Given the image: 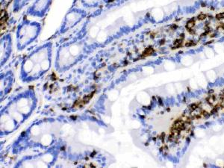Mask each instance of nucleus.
Masks as SVG:
<instances>
[{
  "label": "nucleus",
  "instance_id": "f257e3e1",
  "mask_svg": "<svg viewBox=\"0 0 224 168\" xmlns=\"http://www.w3.org/2000/svg\"><path fill=\"white\" fill-rule=\"evenodd\" d=\"M41 27L36 22H24L17 31V46L20 50L31 43L38 37Z\"/></svg>",
  "mask_w": 224,
  "mask_h": 168
},
{
  "label": "nucleus",
  "instance_id": "f03ea898",
  "mask_svg": "<svg viewBox=\"0 0 224 168\" xmlns=\"http://www.w3.org/2000/svg\"><path fill=\"white\" fill-rule=\"evenodd\" d=\"M53 0H35L28 10L29 14L34 17H42L49 9Z\"/></svg>",
  "mask_w": 224,
  "mask_h": 168
},
{
  "label": "nucleus",
  "instance_id": "7ed1b4c3",
  "mask_svg": "<svg viewBox=\"0 0 224 168\" xmlns=\"http://www.w3.org/2000/svg\"><path fill=\"white\" fill-rule=\"evenodd\" d=\"M85 16V13L81 10H73L70 12L66 17L65 23L64 26V29H67L68 27H72L78 22L82 17Z\"/></svg>",
  "mask_w": 224,
  "mask_h": 168
},
{
  "label": "nucleus",
  "instance_id": "20e7f679",
  "mask_svg": "<svg viewBox=\"0 0 224 168\" xmlns=\"http://www.w3.org/2000/svg\"><path fill=\"white\" fill-rule=\"evenodd\" d=\"M11 50V42L10 35L5 37L1 41V62L2 65L4 64L10 56Z\"/></svg>",
  "mask_w": 224,
  "mask_h": 168
},
{
  "label": "nucleus",
  "instance_id": "39448f33",
  "mask_svg": "<svg viewBox=\"0 0 224 168\" xmlns=\"http://www.w3.org/2000/svg\"><path fill=\"white\" fill-rule=\"evenodd\" d=\"M32 0H14V10L17 11V10H20L23 7H25L26 5L29 4L30 2Z\"/></svg>",
  "mask_w": 224,
  "mask_h": 168
},
{
  "label": "nucleus",
  "instance_id": "423d86ee",
  "mask_svg": "<svg viewBox=\"0 0 224 168\" xmlns=\"http://www.w3.org/2000/svg\"><path fill=\"white\" fill-rule=\"evenodd\" d=\"M82 4L86 5V7H93L99 5L105 0H81Z\"/></svg>",
  "mask_w": 224,
  "mask_h": 168
},
{
  "label": "nucleus",
  "instance_id": "0eeeda50",
  "mask_svg": "<svg viewBox=\"0 0 224 168\" xmlns=\"http://www.w3.org/2000/svg\"><path fill=\"white\" fill-rule=\"evenodd\" d=\"M195 18H191L190 20H189L188 21V22H187L186 26H185V28L186 29H192L193 28V26L195 25Z\"/></svg>",
  "mask_w": 224,
  "mask_h": 168
},
{
  "label": "nucleus",
  "instance_id": "6e6552de",
  "mask_svg": "<svg viewBox=\"0 0 224 168\" xmlns=\"http://www.w3.org/2000/svg\"><path fill=\"white\" fill-rule=\"evenodd\" d=\"M198 108H199V107L198 105H197V103H192V104L190 106V108H190V111L192 113V112H193L194 111H195V110H197Z\"/></svg>",
  "mask_w": 224,
  "mask_h": 168
},
{
  "label": "nucleus",
  "instance_id": "1a4fd4ad",
  "mask_svg": "<svg viewBox=\"0 0 224 168\" xmlns=\"http://www.w3.org/2000/svg\"><path fill=\"white\" fill-rule=\"evenodd\" d=\"M200 114H202V115H203L205 118H209V117L210 116H211V114H210V113H208L207 111H205V110H202V109H201V111H200Z\"/></svg>",
  "mask_w": 224,
  "mask_h": 168
},
{
  "label": "nucleus",
  "instance_id": "9d476101",
  "mask_svg": "<svg viewBox=\"0 0 224 168\" xmlns=\"http://www.w3.org/2000/svg\"><path fill=\"white\" fill-rule=\"evenodd\" d=\"M197 45V43H194V41H187L185 43V46L186 47H190V46H194Z\"/></svg>",
  "mask_w": 224,
  "mask_h": 168
},
{
  "label": "nucleus",
  "instance_id": "9b49d317",
  "mask_svg": "<svg viewBox=\"0 0 224 168\" xmlns=\"http://www.w3.org/2000/svg\"><path fill=\"white\" fill-rule=\"evenodd\" d=\"M206 18H207V15L204 14H199L198 17H197V19L199 20H206Z\"/></svg>",
  "mask_w": 224,
  "mask_h": 168
},
{
  "label": "nucleus",
  "instance_id": "f8f14e48",
  "mask_svg": "<svg viewBox=\"0 0 224 168\" xmlns=\"http://www.w3.org/2000/svg\"><path fill=\"white\" fill-rule=\"evenodd\" d=\"M216 19L218 20H222V19H224V12H221V13L217 14Z\"/></svg>",
  "mask_w": 224,
  "mask_h": 168
},
{
  "label": "nucleus",
  "instance_id": "ddd939ff",
  "mask_svg": "<svg viewBox=\"0 0 224 168\" xmlns=\"http://www.w3.org/2000/svg\"><path fill=\"white\" fill-rule=\"evenodd\" d=\"M174 138H175V136L173 135V134H171V133H170V134L169 138H168V139H169L170 141H171V142H172V141H174Z\"/></svg>",
  "mask_w": 224,
  "mask_h": 168
},
{
  "label": "nucleus",
  "instance_id": "4468645a",
  "mask_svg": "<svg viewBox=\"0 0 224 168\" xmlns=\"http://www.w3.org/2000/svg\"><path fill=\"white\" fill-rule=\"evenodd\" d=\"M183 121V118H177L176 120L174 121V124H177L179 123V122H182Z\"/></svg>",
  "mask_w": 224,
  "mask_h": 168
},
{
  "label": "nucleus",
  "instance_id": "2eb2a0df",
  "mask_svg": "<svg viewBox=\"0 0 224 168\" xmlns=\"http://www.w3.org/2000/svg\"><path fill=\"white\" fill-rule=\"evenodd\" d=\"M187 31H188V32L190 33V34H195V31H194V29H187Z\"/></svg>",
  "mask_w": 224,
  "mask_h": 168
},
{
  "label": "nucleus",
  "instance_id": "dca6fc26",
  "mask_svg": "<svg viewBox=\"0 0 224 168\" xmlns=\"http://www.w3.org/2000/svg\"><path fill=\"white\" fill-rule=\"evenodd\" d=\"M202 118V114H199L195 115V119L196 120H199V119Z\"/></svg>",
  "mask_w": 224,
  "mask_h": 168
},
{
  "label": "nucleus",
  "instance_id": "f3484780",
  "mask_svg": "<svg viewBox=\"0 0 224 168\" xmlns=\"http://www.w3.org/2000/svg\"><path fill=\"white\" fill-rule=\"evenodd\" d=\"M211 97L213 101H215L217 99V96L215 95V94H211Z\"/></svg>",
  "mask_w": 224,
  "mask_h": 168
},
{
  "label": "nucleus",
  "instance_id": "a211bd4d",
  "mask_svg": "<svg viewBox=\"0 0 224 168\" xmlns=\"http://www.w3.org/2000/svg\"><path fill=\"white\" fill-rule=\"evenodd\" d=\"M185 34H184V33H182V34H180V39L184 40L185 39Z\"/></svg>",
  "mask_w": 224,
  "mask_h": 168
},
{
  "label": "nucleus",
  "instance_id": "6ab92c4d",
  "mask_svg": "<svg viewBox=\"0 0 224 168\" xmlns=\"http://www.w3.org/2000/svg\"><path fill=\"white\" fill-rule=\"evenodd\" d=\"M214 93V90H213V89H210V90L208 91V94H213Z\"/></svg>",
  "mask_w": 224,
  "mask_h": 168
},
{
  "label": "nucleus",
  "instance_id": "aec40b11",
  "mask_svg": "<svg viewBox=\"0 0 224 168\" xmlns=\"http://www.w3.org/2000/svg\"><path fill=\"white\" fill-rule=\"evenodd\" d=\"M206 35H207V34H206V33H202V34H200V37H199V38H200V39H202V38H204V37L205 36H206Z\"/></svg>",
  "mask_w": 224,
  "mask_h": 168
},
{
  "label": "nucleus",
  "instance_id": "412c9836",
  "mask_svg": "<svg viewBox=\"0 0 224 168\" xmlns=\"http://www.w3.org/2000/svg\"><path fill=\"white\" fill-rule=\"evenodd\" d=\"M213 42H214V41H208L207 43H205L204 45H209V44H211V43H212Z\"/></svg>",
  "mask_w": 224,
  "mask_h": 168
},
{
  "label": "nucleus",
  "instance_id": "4be33fe9",
  "mask_svg": "<svg viewBox=\"0 0 224 168\" xmlns=\"http://www.w3.org/2000/svg\"><path fill=\"white\" fill-rule=\"evenodd\" d=\"M172 28H173V29H177V28H178V26L176 25V24H174V25H173V26H172Z\"/></svg>",
  "mask_w": 224,
  "mask_h": 168
},
{
  "label": "nucleus",
  "instance_id": "5701e85b",
  "mask_svg": "<svg viewBox=\"0 0 224 168\" xmlns=\"http://www.w3.org/2000/svg\"><path fill=\"white\" fill-rule=\"evenodd\" d=\"M190 136H194V131L192 130V129H191V130H190Z\"/></svg>",
  "mask_w": 224,
  "mask_h": 168
},
{
  "label": "nucleus",
  "instance_id": "b1692460",
  "mask_svg": "<svg viewBox=\"0 0 224 168\" xmlns=\"http://www.w3.org/2000/svg\"><path fill=\"white\" fill-rule=\"evenodd\" d=\"M207 17L209 19V20H211L213 18V17L211 15H207Z\"/></svg>",
  "mask_w": 224,
  "mask_h": 168
},
{
  "label": "nucleus",
  "instance_id": "393cba45",
  "mask_svg": "<svg viewBox=\"0 0 224 168\" xmlns=\"http://www.w3.org/2000/svg\"><path fill=\"white\" fill-rule=\"evenodd\" d=\"M215 36H216V34H215V33H213V34H211V36H210V37H211V38H214Z\"/></svg>",
  "mask_w": 224,
  "mask_h": 168
},
{
  "label": "nucleus",
  "instance_id": "a878e982",
  "mask_svg": "<svg viewBox=\"0 0 224 168\" xmlns=\"http://www.w3.org/2000/svg\"><path fill=\"white\" fill-rule=\"evenodd\" d=\"M201 6L203 7V8H204V7L206 6V4L205 2H202V3H201Z\"/></svg>",
  "mask_w": 224,
  "mask_h": 168
},
{
  "label": "nucleus",
  "instance_id": "bb28decb",
  "mask_svg": "<svg viewBox=\"0 0 224 168\" xmlns=\"http://www.w3.org/2000/svg\"><path fill=\"white\" fill-rule=\"evenodd\" d=\"M186 141H188V143H190V138H189V137H187V138H186Z\"/></svg>",
  "mask_w": 224,
  "mask_h": 168
},
{
  "label": "nucleus",
  "instance_id": "cd10ccee",
  "mask_svg": "<svg viewBox=\"0 0 224 168\" xmlns=\"http://www.w3.org/2000/svg\"><path fill=\"white\" fill-rule=\"evenodd\" d=\"M209 24H210V21H207V22H206V26H209Z\"/></svg>",
  "mask_w": 224,
  "mask_h": 168
},
{
  "label": "nucleus",
  "instance_id": "c85d7f7f",
  "mask_svg": "<svg viewBox=\"0 0 224 168\" xmlns=\"http://www.w3.org/2000/svg\"><path fill=\"white\" fill-rule=\"evenodd\" d=\"M183 103H185L186 102V97H183V100H182Z\"/></svg>",
  "mask_w": 224,
  "mask_h": 168
},
{
  "label": "nucleus",
  "instance_id": "c756f323",
  "mask_svg": "<svg viewBox=\"0 0 224 168\" xmlns=\"http://www.w3.org/2000/svg\"><path fill=\"white\" fill-rule=\"evenodd\" d=\"M187 90H188V92H190V87H187Z\"/></svg>",
  "mask_w": 224,
  "mask_h": 168
},
{
  "label": "nucleus",
  "instance_id": "7c9ffc66",
  "mask_svg": "<svg viewBox=\"0 0 224 168\" xmlns=\"http://www.w3.org/2000/svg\"><path fill=\"white\" fill-rule=\"evenodd\" d=\"M203 167H207V164H206V163H204V164H203Z\"/></svg>",
  "mask_w": 224,
  "mask_h": 168
},
{
  "label": "nucleus",
  "instance_id": "2f4dec72",
  "mask_svg": "<svg viewBox=\"0 0 224 168\" xmlns=\"http://www.w3.org/2000/svg\"><path fill=\"white\" fill-rule=\"evenodd\" d=\"M209 124H210V123H209V122H206V125H209Z\"/></svg>",
  "mask_w": 224,
  "mask_h": 168
},
{
  "label": "nucleus",
  "instance_id": "473e14b6",
  "mask_svg": "<svg viewBox=\"0 0 224 168\" xmlns=\"http://www.w3.org/2000/svg\"><path fill=\"white\" fill-rule=\"evenodd\" d=\"M211 10H214V7H211Z\"/></svg>",
  "mask_w": 224,
  "mask_h": 168
},
{
  "label": "nucleus",
  "instance_id": "72a5a7b5",
  "mask_svg": "<svg viewBox=\"0 0 224 168\" xmlns=\"http://www.w3.org/2000/svg\"><path fill=\"white\" fill-rule=\"evenodd\" d=\"M167 111H170V108H167Z\"/></svg>",
  "mask_w": 224,
  "mask_h": 168
}]
</instances>
